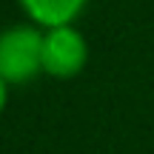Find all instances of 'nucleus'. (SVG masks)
I'll return each instance as SVG.
<instances>
[{"label":"nucleus","mask_w":154,"mask_h":154,"mask_svg":"<svg viewBox=\"0 0 154 154\" xmlns=\"http://www.w3.org/2000/svg\"><path fill=\"white\" fill-rule=\"evenodd\" d=\"M6 100H9V83L0 77V114H3V109H6Z\"/></svg>","instance_id":"20e7f679"},{"label":"nucleus","mask_w":154,"mask_h":154,"mask_svg":"<svg viewBox=\"0 0 154 154\" xmlns=\"http://www.w3.org/2000/svg\"><path fill=\"white\" fill-rule=\"evenodd\" d=\"M43 74V29L17 23L0 32V77L9 86H23Z\"/></svg>","instance_id":"f257e3e1"},{"label":"nucleus","mask_w":154,"mask_h":154,"mask_svg":"<svg viewBox=\"0 0 154 154\" xmlns=\"http://www.w3.org/2000/svg\"><path fill=\"white\" fill-rule=\"evenodd\" d=\"M26 17L40 29H57L72 26L83 14L88 0H17Z\"/></svg>","instance_id":"7ed1b4c3"},{"label":"nucleus","mask_w":154,"mask_h":154,"mask_svg":"<svg viewBox=\"0 0 154 154\" xmlns=\"http://www.w3.org/2000/svg\"><path fill=\"white\" fill-rule=\"evenodd\" d=\"M88 60V43L74 26L43 29V74L69 80L83 72Z\"/></svg>","instance_id":"f03ea898"}]
</instances>
